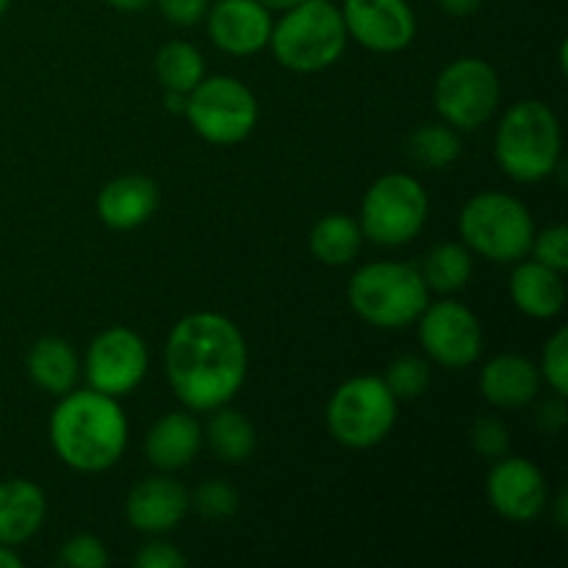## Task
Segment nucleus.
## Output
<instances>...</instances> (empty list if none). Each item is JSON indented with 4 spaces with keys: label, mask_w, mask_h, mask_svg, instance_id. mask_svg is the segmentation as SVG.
<instances>
[{
    "label": "nucleus",
    "mask_w": 568,
    "mask_h": 568,
    "mask_svg": "<svg viewBox=\"0 0 568 568\" xmlns=\"http://www.w3.org/2000/svg\"><path fill=\"white\" fill-rule=\"evenodd\" d=\"M166 381L192 414L231 403L247 377V344L227 316L197 311L170 331L164 349Z\"/></svg>",
    "instance_id": "nucleus-1"
},
{
    "label": "nucleus",
    "mask_w": 568,
    "mask_h": 568,
    "mask_svg": "<svg viewBox=\"0 0 568 568\" xmlns=\"http://www.w3.org/2000/svg\"><path fill=\"white\" fill-rule=\"evenodd\" d=\"M48 430L61 464L87 475L120 464L128 447V419L120 403L94 388H72L59 397Z\"/></svg>",
    "instance_id": "nucleus-2"
},
{
    "label": "nucleus",
    "mask_w": 568,
    "mask_h": 568,
    "mask_svg": "<svg viewBox=\"0 0 568 568\" xmlns=\"http://www.w3.org/2000/svg\"><path fill=\"white\" fill-rule=\"evenodd\" d=\"M560 120L541 100H519L503 114L494 136V159L516 183L547 181L560 164Z\"/></svg>",
    "instance_id": "nucleus-3"
},
{
    "label": "nucleus",
    "mask_w": 568,
    "mask_h": 568,
    "mask_svg": "<svg viewBox=\"0 0 568 568\" xmlns=\"http://www.w3.org/2000/svg\"><path fill=\"white\" fill-rule=\"evenodd\" d=\"M349 305L355 314L381 331H403L414 325L425 305L430 303V288L419 266L399 261H375L349 277Z\"/></svg>",
    "instance_id": "nucleus-4"
},
{
    "label": "nucleus",
    "mask_w": 568,
    "mask_h": 568,
    "mask_svg": "<svg viewBox=\"0 0 568 568\" xmlns=\"http://www.w3.org/2000/svg\"><path fill=\"white\" fill-rule=\"evenodd\" d=\"M347 28L331 0H303L272 22L270 48L292 72H320L336 64L347 48Z\"/></svg>",
    "instance_id": "nucleus-5"
},
{
    "label": "nucleus",
    "mask_w": 568,
    "mask_h": 568,
    "mask_svg": "<svg viewBox=\"0 0 568 568\" xmlns=\"http://www.w3.org/2000/svg\"><path fill=\"white\" fill-rule=\"evenodd\" d=\"M464 244L494 264H516L530 255L536 222L519 197L505 192H480L466 200L458 216Z\"/></svg>",
    "instance_id": "nucleus-6"
},
{
    "label": "nucleus",
    "mask_w": 568,
    "mask_h": 568,
    "mask_svg": "<svg viewBox=\"0 0 568 568\" xmlns=\"http://www.w3.org/2000/svg\"><path fill=\"white\" fill-rule=\"evenodd\" d=\"M325 419L327 430L342 447H377L397 425V397L388 392L383 377H349L333 392Z\"/></svg>",
    "instance_id": "nucleus-7"
},
{
    "label": "nucleus",
    "mask_w": 568,
    "mask_h": 568,
    "mask_svg": "<svg viewBox=\"0 0 568 568\" xmlns=\"http://www.w3.org/2000/svg\"><path fill=\"white\" fill-rule=\"evenodd\" d=\"M430 211L425 186L414 175L392 172L377 178L361 200V231L381 247H403L422 233Z\"/></svg>",
    "instance_id": "nucleus-8"
},
{
    "label": "nucleus",
    "mask_w": 568,
    "mask_h": 568,
    "mask_svg": "<svg viewBox=\"0 0 568 568\" xmlns=\"http://www.w3.org/2000/svg\"><path fill=\"white\" fill-rule=\"evenodd\" d=\"M186 120L200 139L216 148L244 142L258 125V100L233 75H205L189 92Z\"/></svg>",
    "instance_id": "nucleus-9"
},
{
    "label": "nucleus",
    "mask_w": 568,
    "mask_h": 568,
    "mask_svg": "<svg viewBox=\"0 0 568 568\" xmlns=\"http://www.w3.org/2000/svg\"><path fill=\"white\" fill-rule=\"evenodd\" d=\"M499 75L488 61L464 55L449 61L433 87V105L455 131H477L499 109Z\"/></svg>",
    "instance_id": "nucleus-10"
},
{
    "label": "nucleus",
    "mask_w": 568,
    "mask_h": 568,
    "mask_svg": "<svg viewBox=\"0 0 568 568\" xmlns=\"http://www.w3.org/2000/svg\"><path fill=\"white\" fill-rule=\"evenodd\" d=\"M416 322H419V344L433 364L444 369H466L480 358V320L458 300L427 303Z\"/></svg>",
    "instance_id": "nucleus-11"
},
{
    "label": "nucleus",
    "mask_w": 568,
    "mask_h": 568,
    "mask_svg": "<svg viewBox=\"0 0 568 568\" xmlns=\"http://www.w3.org/2000/svg\"><path fill=\"white\" fill-rule=\"evenodd\" d=\"M89 388L105 397H128L148 375V347L128 327H105L92 338L83 361Z\"/></svg>",
    "instance_id": "nucleus-12"
},
{
    "label": "nucleus",
    "mask_w": 568,
    "mask_h": 568,
    "mask_svg": "<svg viewBox=\"0 0 568 568\" xmlns=\"http://www.w3.org/2000/svg\"><path fill=\"white\" fill-rule=\"evenodd\" d=\"M486 497L503 519L514 525H530L547 510L549 486L544 471L532 460L514 458L508 453L494 460L486 477Z\"/></svg>",
    "instance_id": "nucleus-13"
},
{
    "label": "nucleus",
    "mask_w": 568,
    "mask_h": 568,
    "mask_svg": "<svg viewBox=\"0 0 568 568\" xmlns=\"http://www.w3.org/2000/svg\"><path fill=\"white\" fill-rule=\"evenodd\" d=\"M344 28L372 53H399L416 37V17L408 0H344Z\"/></svg>",
    "instance_id": "nucleus-14"
},
{
    "label": "nucleus",
    "mask_w": 568,
    "mask_h": 568,
    "mask_svg": "<svg viewBox=\"0 0 568 568\" xmlns=\"http://www.w3.org/2000/svg\"><path fill=\"white\" fill-rule=\"evenodd\" d=\"M205 22L211 42L227 55L244 59L270 48L272 11L258 0H216Z\"/></svg>",
    "instance_id": "nucleus-15"
},
{
    "label": "nucleus",
    "mask_w": 568,
    "mask_h": 568,
    "mask_svg": "<svg viewBox=\"0 0 568 568\" xmlns=\"http://www.w3.org/2000/svg\"><path fill=\"white\" fill-rule=\"evenodd\" d=\"M189 508L192 503L181 480H172L170 475H153L131 488L125 499V519L144 536H164L186 519Z\"/></svg>",
    "instance_id": "nucleus-16"
},
{
    "label": "nucleus",
    "mask_w": 568,
    "mask_h": 568,
    "mask_svg": "<svg viewBox=\"0 0 568 568\" xmlns=\"http://www.w3.org/2000/svg\"><path fill=\"white\" fill-rule=\"evenodd\" d=\"M94 209L111 231H136L159 209V186L144 175L114 178L100 189Z\"/></svg>",
    "instance_id": "nucleus-17"
},
{
    "label": "nucleus",
    "mask_w": 568,
    "mask_h": 568,
    "mask_svg": "<svg viewBox=\"0 0 568 568\" xmlns=\"http://www.w3.org/2000/svg\"><path fill=\"white\" fill-rule=\"evenodd\" d=\"M541 392V372L521 355H497L480 372V394L499 410H521Z\"/></svg>",
    "instance_id": "nucleus-18"
},
{
    "label": "nucleus",
    "mask_w": 568,
    "mask_h": 568,
    "mask_svg": "<svg viewBox=\"0 0 568 568\" xmlns=\"http://www.w3.org/2000/svg\"><path fill=\"white\" fill-rule=\"evenodd\" d=\"M203 447V427L192 410H172L164 414L144 438V455L161 471L186 469Z\"/></svg>",
    "instance_id": "nucleus-19"
},
{
    "label": "nucleus",
    "mask_w": 568,
    "mask_h": 568,
    "mask_svg": "<svg viewBox=\"0 0 568 568\" xmlns=\"http://www.w3.org/2000/svg\"><path fill=\"white\" fill-rule=\"evenodd\" d=\"M510 300L530 320H552L566 305L564 272L549 270L536 258L516 261L510 275Z\"/></svg>",
    "instance_id": "nucleus-20"
},
{
    "label": "nucleus",
    "mask_w": 568,
    "mask_h": 568,
    "mask_svg": "<svg viewBox=\"0 0 568 568\" xmlns=\"http://www.w3.org/2000/svg\"><path fill=\"white\" fill-rule=\"evenodd\" d=\"M48 514V499L37 483L11 477L0 483V544L17 547L39 532Z\"/></svg>",
    "instance_id": "nucleus-21"
},
{
    "label": "nucleus",
    "mask_w": 568,
    "mask_h": 568,
    "mask_svg": "<svg viewBox=\"0 0 568 568\" xmlns=\"http://www.w3.org/2000/svg\"><path fill=\"white\" fill-rule=\"evenodd\" d=\"M28 377L37 383L42 392L53 394V397H64L78 386L81 377V361L72 349L70 342L59 336H44L28 349Z\"/></svg>",
    "instance_id": "nucleus-22"
},
{
    "label": "nucleus",
    "mask_w": 568,
    "mask_h": 568,
    "mask_svg": "<svg viewBox=\"0 0 568 568\" xmlns=\"http://www.w3.org/2000/svg\"><path fill=\"white\" fill-rule=\"evenodd\" d=\"M203 442L209 444L214 458H220L222 464H244V460L253 458L255 447H258V433L242 410L222 405V408L211 410Z\"/></svg>",
    "instance_id": "nucleus-23"
},
{
    "label": "nucleus",
    "mask_w": 568,
    "mask_h": 568,
    "mask_svg": "<svg viewBox=\"0 0 568 568\" xmlns=\"http://www.w3.org/2000/svg\"><path fill=\"white\" fill-rule=\"evenodd\" d=\"M311 253L327 266H344L358 258L364 247V231L347 214H327L311 231Z\"/></svg>",
    "instance_id": "nucleus-24"
},
{
    "label": "nucleus",
    "mask_w": 568,
    "mask_h": 568,
    "mask_svg": "<svg viewBox=\"0 0 568 568\" xmlns=\"http://www.w3.org/2000/svg\"><path fill=\"white\" fill-rule=\"evenodd\" d=\"M419 272L430 292L453 294L466 288V283L471 281L475 258H471V250L466 244L444 242L425 255V264L419 266Z\"/></svg>",
    "instance_id": "nucleus-25"
},
{
    "label": "nucleus",
    "mask_w": 568,
    "mask_h": 568,
    "mask_svg": "<svg viewBox=\"0 0 568 568\" xmlns=\"http://www.w3.org/2000/svg\"><path fill=\"white\" fill-rule=\"evenodd\" d=\"M155 75L164 92L189 94L205 78V59L192 42H166L155 55Z\"/></svg>",
    "instance_id": "nucleus-26"
},
{
    "label": "nucleus",
    "mask_w": 568,
    "mask_h": 568,
    "mask_svg": "<svg viewBox=\"0 0 568 568\" xmlns=\"http://www.w3.org/2000/svg\"><path fill=\"white\" fill-rule=\"evenodd\" d=\"M405 153L425 170H447L460 159V136L447 122L422 125L405 142Z\"/></svg>",
    "instance_id": "nucleus-27"
},
{
    "label": "nucleus",
    "mask_w": 568,
    "mask_h": 568,
    "mask_svg": "<svg viewBox=\"0 0 568 568\" xmlns=\"http://www.w3.org/2000/svg\"><path fill=\"white\" fill-rule=\"evenodd\" d=\"M388 392L399 399H416L430 388V364L419 355H399L386 366L383 375Z\"/></svg>",
    "instance_id": "nucleus-28"
},
{
    "label": "nucleus",
    "mask_w": 568,
    "mask_h": 568,
    "mask_svg": "<svg viewBox=\"0 0 568 568\" xmlns=\"http://www.w3.org/2000/svg\"><path fill=\"white\" fill-rule=\"evenodd\" d=\"M189 503H192V508L197 510L203 519L220 521L239 510V491L225 480H205L203 486H197V491L189 497Z\"/></svg>",
    "instance_id": "nucleus-29"
},
{
    "label": "nucleus",
    "mask_w": 568,
    "mask_h": 568,
    "mask_svg": "<svg viewBox=\"0 0 568 568\" xmlns=\"http://www.w3.org/2000/svg\"><path fill=\"white\" fill-rule=\"evenodd\" d=\"M471 449L486 460H499L510 453V430L497 416H477L469 430Z\"/></svg>",
    "instance_id": "nucleus-30"
},
{
    "label": "nucleus",
    "mask_w": 568,
    "mask_h": 568,
    "mask_svg": "<svg viewBox=\"0 0 568 568\" xmlns=\"http://www.w3.org/2000/svg\"><path fill=\"white\" fill-rule=\"evenodd\" d=\"M544 381L549 383L558 397H566L568 394V331L560 327L547 344H544V355H541V366H538Z\"/></svg>",
    "instance_id": "nucleus-31"
},
{
    "label": "nucleus",
    "mask_w": 568,
    "mask_h": 568,
    "mask_svg": "<svg viewBox=\"0 0 568 568\" xmlns=\"http://www.w3.org/2000/svg\"><path fill=\"white\" fill-rule=\"evenodd\" d=\"M530 253L538 264L549 266L555 272L568 270V227L566 225H552L544 227L541 233L536 231L530 244Z\"/></svg>",
    "instance_id": "nucleus-32"
},
{
    "label": "nucleus",
    "mask_w": 568,
    "mask_h": 568,
    "mask_svg": "<svg viewBox=\"0 0 568 568\" xmlns=\"http://www.w3.org/2000/svg\"><path fill=\"white\" fill-rule=\"evenodd\" d=\"M59 564L67 568H103L109 566V552H105V544L100 538L81 532L61 547Z\"/></svg>",
    "instance_id": "nucleus-33"
},
{
    "label": "nucleus",
    "mask_w": 568,
    "mask_h": 568,
    "mask_svg": "<svg viewBox=\"0 0 568 568\" xmlns=\"http://www.w3.org/2000/svg\"><path fill=\"white\" fill-rule=\"evenodd\" d=\"M153 3L159 6L161 17L178 28L197 26L211 9V0H153Z\"/></svg>",
    "instance_id": "nucleus-34"
},
{
    "label": "nucleus",
    "mask_w": 568,
    "mask_h": 568,
    "mask_svg": "<svg viewBox=\"0 0 568 568\" xmlns=\"http://www.w3.org/2000/svg\"><path fill=\"white\" fill-rule=\"evenodd\" d=\"M133 566L136 568H183L186 558L178 547H172L170 541H150L144 547H139V552L133 555Z\"/></svg>",
    "instance_id": "nucleus-35"
},
{
    "label": "nucleus",
    "mask_w": 568,
    "mask_h": 568,
    "mask_svg": "<svg viewBox=\"0 0 568 568\" xmlns=\"http://www.w3.org/2000/svg\"><path fill=\"white\" fill-rule=\"evenodd\" d=\"M564 399L566 397L547 399V403H544L541 408H538V414H536L538 430L549 433V436H558V433L564 430L566 422H568V408H566Z\"/></svg>",
    "instance_id": "nucleus-36"
},
{
    "label": "nucleus",
    "mask_w": 568,
    "mask_h": 568,
    "mask_svg": "<svg viewBox=\"0 0 568 568\" xmlns=\"http://www.w3.org/2000/svg\"><path fill=\"white\" fill-rule=\"evenodd\" d=\"M438 9L449 17H469L483 6V0H436Z\"/></svg>",
    "instance_id": "nucleus-37"
},
{
    "label": "nucleus",
    "mask_w": 568,
    "mask_h": 568,
    "mask_svg": "<svg viewBox=\"0 0 568 568\" xmlns=\"http://www.w3.org/2000/svg\"><path fill=\"white\" fill-rule=\"evenodd\" d=\"M186 103H189V94H183V92H164V105H166V111H172V114H183V116H186Z\"/></svg>",
    "instance_id": "nucleus-38"
},
{
    "label": "nucleus",
    "mask_w": 568,
    "mask_h": 568,
    "mask_svg": "<svg viewBox=\"0 0 568 568\" xmlns=\"http://www.w3.org/2000/svg\"><path fill=\"white\" fill-rule=\"evenodd\" d=\"M105 3L116 11H142V9H148L153 0H105Z\"/></svg>",
    "instance_id": "nucleus-39"
},
{
    "label": "nucleus",
    "mask_w": 568,
    "mask_h": 568,
    "mask_svg": "<svg viewBox=\"0 0 568 568\" xmlns=\"http://www.w3.org/2000/svg\"><path fill=\"white\" fill-rule=\"evenodd\" d=\"M0 568H22V558L14 552V547L0 544Z\"/></svg>",
    "instance_id": "nucleus-40"
},
{
    "label": "nucleus",
    "mask_w": 568,
    "mask_h": 568,
    "mask_svg": "<svg viewBox=\"0 0 568 568\" xmlns=\"http://www.w3.org/2000/svg\"><path fill=\"white\" fill-rule=\"evenodd\" d=\"M258 3L266 6L270 11H286V9H292V6L303 3V0H258Z\"/></svg>",
    "instance_id": "nucleus-41"
},
{
    "label": "nucleus",
    "mask_w": 568,
    "mask_h": 568,
    "mask_svg": "<svg viewBox=\"0 0 568 568\" xmlns=\"http://www.w3.org/2000/svg\"><path fill=\"white\" fill-rule=\"evenodd\" d=\"M555 525L560 527V530H566V494H560L558 497V519H555Z\"/></svg>",
    "instance_id": "nucleus-42"
},
{
    "label": "nucleus",
    "mask_w": 568,
    "mask_h": 568,
    "mask_svg": "<svg viewBox=\"0 0 568 568\" xmlns=\"http://www.w3.org/2000/svg\"><path fill=\"white\" fill-rule=\"evenodd\" d=\"M9 6H11V0H0V14H6V11H9Z\"/></svg>",
    "instance_id": "nucleus-43"
}]
</instances>
